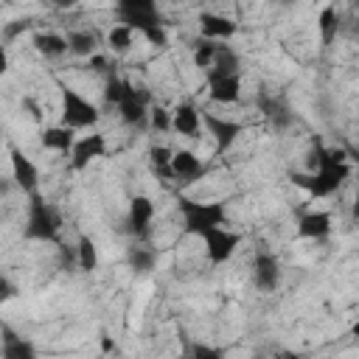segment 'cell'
<instances>
[{"label":"cell","instance_id":"obj_15","mask_svg":"<svg viewBox=\"0 0 359 359\" xmlns=\"http://www.w3.org/2000/svg\"><path fill=\"white\" fill-rule=\"evenodd\" d=\"M331 230H334V222H331V213H325V210H311V213H303L297 219V236L300 238L320 241V238L331 236Z\"/></svg>","mask_w":359,"mask_h":359},{"label":"cell","instance_id":"obj_25","mask_svg":"<svg viewBox=\"0 0 359 359\" xmlns=\"http://www.w3.org/2000/svg\"><path fill=\"white\" fill-rule=\"evenodd\" d=\"M76 266L81 272H93L98 266V252H95V244L90 236H79V244H76Z\"/></svg>","mask_w":359,"mask_h":359},{"label":"cell","instance_id":"obj_3","mask_svg":"<svg viewBox=\"0 0 359 359\" xmlns=\"http://www.w3.org/2000/svg\"><path fill=\"white\" fill-rule=\"evenodd\" d=\"M180 213H182V227L188 236H205L213 227L227 224V210L222 202H196L188 196H180Z\"/></svg>","mask_w":359,"mask_h":359},{"label":"cell","instance_id":"obj_32","mask_svg":"<svg viewBox=\"0 0 359 359\" xmlns=\"http://www.w3.org/2000/svg\"><path fill=\"white\" fill-rule=\"evenodd\" d=\"M151 129H157V132L171 129V112L163 109V107H154L151 109Z\"/></svg>","mask_w":359,"mask_h":359},{"label":"cell","instance_id":"obj_4","mask_svg":"<svg viewBox=\"0 0 359 359\" xmlns=\"http://www.w3.org/2000/svg\"><path fill=\"white\" fill-rule=\"evenodd\" d=\"M62 123L70 129H87L98 123V107L93 101H87L79 90L62 84Z\"/></svg>","mask_w":359,"mask_h":359},{"label":"cell","instance_id":"obj_34","mask_svg":"<svg viewBox=\"0 0 359 359\" xmlns=\"http://www.w3.org/2000/svg\"><path fill=\"white\" fill-rule=\"evenodd\" d=\"M28 25H31L28 17H22V20H11V22L3 28V36H6V39H17L22 31H28Z\"/></svg>","mask_w":359,"mask_h":359},{"label":"cell","instance_id":"obj_21","mask_svg":"<svg viewBox=\"0 0 359 359\" xmlns=\"http://www.w3.org/2000/svg\"><path fill=\"white\" fill-rule=\"evenodd\" d=\"M238 73V56L230 45H216V53H213V62L208 67V76H233Z\"/></svg>","mask_w":359,"mask_h":359},{"label":"cell","instance_id":"obj_37","mask_svg":"<svg viewBox=\"0 0 359 359\" xmlns=\"http://www.w3.org/2000/svg\"><path fill=\"white\" fill-rule=\"evenodd\" d=\"M87 59H90V67H93L95 73H104V70H107V59H104V56L93 53V56H87Z\"/></svg>","mask_w":359,"mask_h":359},{"label":"cell","instance_id":"obj_7","mask_svg":"<svg viewBox=\"0 0 359 359\" xmlns=\"http://www.w3.org/2000/svg\"><path fill=\"white\" fill-rule=\"evenodd\" d=\"M252 280L261 292H272L280 283V261L269 250H258L252 261Z\"/></svg>","mask_w":359,"mask_h":359},{"label":"cell","instance_id":"obj_2","mask_svg":"<svg viewBox=\"0 0 359 359\" xmlns=\"http://www.w3.org/2000/svg\"><path fill=\"white\" fill-rule=\"evenodd\" d=\"M28 222H25V230L22 236L31 238V241H56L59 230H62V213L56 205L45 202V196L36 191V194H28Z\"/></svg>","mask_w":359,"mask_h":359},{"label":"cell","instance_id":"obj_9","mask_svg":"<svg viewBox=\"0 0 359 359\" xmlns=\"http://www.w3.org/2000/svg\"><path fill=\"white\" fill-rule=\"evenodd\" d=\"M104 149H107V140H104V135H98V132L79 137V140L73 143V149H70V168H73V171L87 168L93 160H98V157L104 154Z\"/></svg>","mask_w":359,"mask_h":359},{"label":"cell","instance_id":"obj_17","mask_svg":"<svg viewBox=\"0 0 359 359\" xmlns=\"http://www.w3.org/2000/svg\"><path fill=\"white\" fill-rule=\"evenodd\" d=\"M171 171H174V180L191 182V180H196V177L205 171V165H202V160H199L194 151L180 149V151L171 154Z\"/></svg>","mask_w":359,"mask_h":359},{"label":"cell","instance_id":"obj_14","mask_svg":"<svg viewBox=\"0 0 359 359\" xmlns=\"http://www.w3.org/2000/svg\"><path fill=\"white\" fill-rule=\"evenodd\" d=\"M208 95L216 104H236L241 95V79L233 76H208Z\"/></svg>","mask_w":359,"mask_h":359},{"label":"cell","instance_id":"obj_12","mask_svg":"<svg viewBox=\"0 0 359 359\" xmlns=\"http://www.w3.org/2000/svg\"><path fill=\"white\" fill-rule=\"evenodd\" d=\"M258 109L275 129H289L292 126V107H289L286 98L269 95V93H258Z\"/></svg>","mask_w":359,"mask_h":359},{"label":"cell","instance_id":"obj_24","mask_svg":"<svg viewBox=\"0 0 359 359\" xmlns=\"http://www.w3.org/2000/svg\"><path fill=\"white\" fill-rule=\"evenodd\" d=\"M126 264H129L135 272L146 275V272L154 269V264H157V252L149 250V247H129V250H126Z\"/></svg>","mask_w":359,"mask_h":359},{"label":"cell","instance_id":"obj_29","mask_svg":"<svg viewBox=\"0 0 359 359\" xmlns=\"http://www.w3.org/2000/svg\"><path fill=\"white\" fill-rule=\"evenodd\" d=\"M126 84H129V81H123V79H118V76H109L107 84H104V101H107V104H118L121 95H123V90H126Z\"/></svg>","mask_w":359,"mask_h":359},{"label":"cell","instance_id":"obj_13","mask_svg":"<svg viewBox=\"0 0 359 359\" xmlns=\"http://www.w3.org/2000/svg\"><path fill=\"white\" fill-rule=\"evenodd\" d=\"M151 216H154V202L149 196H132L129 202V213H126V230L132 236H146L149 233V224H151Z\"/></svg>","mask_w":359,"mask_h":359},{"label":"cell","instance_id":"obj_23","mask_svg":"<svg viewBox=\"0 0 359 359\" xmlns=\"http://www.w3.org/2000/svg\"><path fill=\"white\" fill-rule=\"evenodd\" d=\"M65 39H67V53H73V56L87 59L95 53V34L93 31H70Z\"/></svg>","mask_w":359,"mask_h":359},{"label":"cell","instance_id":"obj_22","mask_svg":"<svg viewBox=\"0 0 359 359\" xmlns=\"http://www.w3.org/2000/svg\"><path fill=\"white\" fill-rule=\"evenodd\" d=\"M34 48L45 59H59L67 53V39L59 34H50V31H39V34H34Z\"/></svg>","mask_w":359,"mask_h":359},{"label":"cell","instance_id":"obj_28","mask_svg":"<svg viewBox=\"0 0 359 359\" xmlns=\"http://www.w3.org/2000/svg\"><path fill=\"white\" fill-rule=\"evenodd\" d=\"M216 39H208V36H202V39H196L194 42V65L196 67H210V62H213V53H216Z\"/></svg>","mask_w":359,"mask_h":359},{"label":"cell","instance_id":"obj_8","mask_svg":"<svg viewBox=\"0 0 359 359\" xmlns=\"http://www.w3.org/2000/svg\"><path fill=\"white\" fill-rule=\"evenodd\" d=\"M146 101H149V95H146L143 90H135L132 84H126L121 101L115 104L118 112H121V121H123L126 126H140V123L146 121V115H149Z\"/></svg>","mask_w":359,"mask_h":359},{"label":"cell","instance_id":"obj_38","mask_svg":"<svg viewBox=\"0 0 359 359\" xmlns=\"http://www.w3.org/2000/svg\"><path fill=\"white\" fill-rule=\"evenodd\" d=\"M79 0H50V6L53 8H62V11H67V8H73Z\"/></svg>","mask_w":359,"mask_h":359},{"label":"cell","instance_id":"obj_16","mask_svg":"<svg viewBox=\"0 0 359 359\" xmlns=\"http://www.w3.org/2000/svg\"><path fill=\"white\" fill-rule=\"evenodd\" d=\"M199 31L208 39H230L236 34V22L224 14H213V11H202L199 14Z\"/></svg>","mask_w":359,"mask_h":359},{"label":"cell","instance_id":"obj_10","mask_svg":"<svg viewBox=\"0 0 359 359\" xmlns=\"http://www.w3.org/2000/svg\"><path fill=\"white\" fill-rule=\"evenodd\" d=\"M199 121H205V126H208V132H210V137L216 143V151H227L241 135V123L238 121L219 118V115H210V112H205Z\"/></svg>","mask_w":359,"mask_h":359},{"label":"cell","instance_id":"obj_20","mask_svg":"<svg viewBox=\"0 0 359 359\" xmlns=\"http://www.w3.org/2000/svg\"><path fill=\"white\" fill-rule=\"evenodd\" d=\"M39 143H42L45 149H53V151H70L73 143H76V137H73V129H70V126L59 123V126H48V129H42Z\"/></svg>","mask_w":359,"mask_h":359},{"label":"cell","instance_id":"obj_11","mask_svg":"<svg viewBox=\"0 0 359 359\" xmlns=\"http://www.w3.org/2000/svg\"><path fill=\"white\" fill-rule=\"evenodd\" d=\"M8 160H11V180H14V185L22 188L25 194H36L39 191V171H36V165L20 149H11Z\"/></svg>","mask_w":359,"mask_h":359},{"label":"cell","instance_id":"obj_43","mask_svg":"<svg viewBox=\"0 0 359 359\" xmlns=\"http://www.w3.org/2000/svg\"><path fill=\"white\" fill-rule=\"evenodd\" d=\"M0 143H3V135H0Z\"/></svg>","mask_w":359,"mask_h":359},{"label":"cell","instance_id":"obj_27","mask_svg":"<svg viewBox=\"0 0 359 359\" xmlns=\"http://www.w3.org/2000/svg\"><path fill=\"white\" fill-rule=\"evenodd\" d=\"M107 42H109V48H112L115 53H126V50L132 48V28H126L123 22L115 25V28H109Z\"/></svg>","mask_w":359,"mask_h":359},{"label":"cell","instance_id":"obj_31","mask_svg":"<svg viewBox=\"0 0 359 359\" xmlns=\"http://www.w3.org/2000/svg\"><path fill=\"white\" fill-rule=\"evenodd\" d=\"M151 45H157V48H163V45H168V36H165V28H163V22H157V25H149L146 31H140Z\"/></svg>","mask_w":359,"mask_h":359},{"label":"cell","instance_id":"obj_40","mask_svg":"<svg viewBox=\"0 0 359 359\" xmlns=\"http://www.w3.org/2000/svg\"><path fill=\"white\" fill-rule=\"evenodd\" d=\"M101 348H104L107 353H109V351H115V345L109 342V337H101Z\"/></svg>","mask_w":359,"mask_h":359},{"label":"cell","instance_id":"obj_18","mask_svg":"<svg viewBox=\"0 0 359 359\" xmlns=\"http://www.w3.org/2000/svg\"><path fill=\"white\" fill-rule=\"evenodd\" d=\"M0 331H3V348H0V353L6 359H34L36 356V348L28 339L17 337L8 325H0Z\"/></svg>","mask_w":359,"mask_h":359},{"label":"cell","instance_id":"obj_30","mask_svg":"<svg viewBox=\"0 0 359 359\" xmlns=\"http://www.w3.org/2000/svg\"><path fill=\"white\" fill-rule=\"evenodd\" d=\"M185 353H188V356H196V359H219V356H222L219 348H210V345H205V342H188V345H185Z\"/></svg>","mask_w":359,"mask_h":359},{"label":"cell","instance_id":"obj_26","mask_svg":"<svg viewBox=\"0 0 359 359\" xmlns=\"http://www.w3.org/2000/svg\"><path fill=\"white\" fill-rule=\"evenodd\" d=\"M320 39H323V45H331L334 39H337V31H339V14H337V8L334 6H325L323 11H320Z\"/></svg>","mask_w":359,"mask_h":359},{"label":"cell","instance_id":"obj_36","mask_svg":"<svg viewBox=\"0 0 359 359\" xmlns=\"http://www.w3.org/2000/svg\"><path fill=\"white\" fill-rule=\"evenodd\" d=\"M70 264H76V247H59V266L70 269Z\"/></svg>","mask_w":359,"mask_h":359},{"label":"cell","instance_id":"obj_19","mask_svg":"<svg viewBox=\"0 0 359 359\" xmlns=\"http://www.w3.org/2000/svg\"><path fill=\"white\" fill-rule=\"evenodd\" d=\"M171 129L180 132V135H188L194 137L199 132V112L194 104H180L171 109Z\"/></svg>","mask_w":359,"mask_h":359},{"label":"cell","instance_id":"obj_42","mask_svg":"<svg viewBox=\"0 0 359 359\" xmlns=\"http://www.w3.org/2000/svg\"><path fill=\"white\" fill-rule=\"evenodd\" d=\"M280 3H283V6H292V3H297V0H280Z\"/></svg>","mask_w":359,"mask_h":359},{"label":"cell","instance_id":"obj_33","mask_svg":"<svg viewBox=\"0 0 359 359\" xmlns=\"http://www.w3.org/2000/svg\"><path fill=\"white\" fill-rule=\"evenodd\" d=\"M171 149L168 146H151L149 149V160H151V165H171Z\"/></svg>","mask_w":359,"mask_h":359},{"label":"cell","instance_id":"obj_35","mask_svg":"<svg viewBox=\"0 0 359 359\" xmlns=\"http://www.w3.org/2000/svg\"><path fill=\"white\" fill-rule=\"evenodd\" d=\"M11 297H17V286H14L6 275H0V306H3V303H8Z\"/></svg>","mask_w":359,"mask_h":359},{"label":"cell","instance_id":"obj_41","mask_svg":"<svg viewBox=\"0 0 359 359\" xmlns=\"http://www.w3.org/2000/svg\"><path fill=\"white\" fill-rule=\"evenodd\" d=\"M6 191H8V185H6V182H0V194H6Z\"/></svg>","mask_w":359,"mask_h":359},{"label":"cell","instance_id":"obj_39","mask_svg":"<svg viewBox=\"0 0 359 359\" xmlns=\"http://www.w3.org/2000/svg\"><path fill=\"white\" fill-rule=\"evenodd\" d=\"M8 70V56H6V48L0 45V76Z\"/></svg>","mask_w":359,"mask_h":359},{"label":"cell","instance_id":"obj_1","mask_svg":"<svg viewBox=\"0 0 359 359\" xmlns=\"http://www.w3.org/2000/svg\"><path fill=\"white\" fill-rule=\"evenodd\" d=\"M314 171H294L292 182L303 188L309 196H328L342 188V182L351 177V165L342 149H325L320 140L314 143Z\"/></svg>","mask_w":359,"mask_h":359},{"label":"cell","instance_id":"obj_6","mask_svg":"<svg viewBox=\"0 0 359 359\" xmlns=\"http://www.w3.org/2000/svg\"><path fill=\"white\" fill-rule=\"evenodd\" d=\"M202 241H205L208 261L219 266V264H224V261H230V258H233V252H236V250H238V244H241V236H238V233H233V230H227V227L222 224V227L208 230V233L202 236Z\"/></svg>","mask_w":359,"mask_h":359},{"label":"cell","instance_id":"obj_5","mask_svg":"<svg viewBox=\"0 0 359 359\" xmlns=\"http://www.w3.org/2000/svg\"><path fill=\"white\" fill-rule=\"evenodd\" d=\"M115 11H118V20L132 31H146L149 25L160 22L157 0H118Z\"/></svg>","mask_w":359,"mask_h":359}]
</instances>
